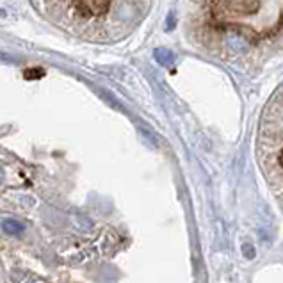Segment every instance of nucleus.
<instances>
[{"mask_svg":"<svg viewBox=\"0 0 283 283\" xmlns=\"http://www.w3.org/2000/svg\"><path fill=\"white\" fill-rule=\"evenodd\" d=\"M2 228H4V232L9 233V235H22V233L25 232V226L15 219H6L4 223H2Z\"/></svg>","mask_w":283,"mask_h":283,"instance_id":"2","label":"nucleus"},{"mask_svg":"<svg viewBox=\"0 0 283 283\" xmlns=\"http://www.w3.org/2000/svg\"><path fill=\"white\" fill-rule=\"evenodd\" d=\"M39 16L88 41L109 43L132 32L148 0H30Z\"/></svg>","mask_w":283,"mask_h":283,"instance_id":"1","label":"nucleus"}]
</instances>
